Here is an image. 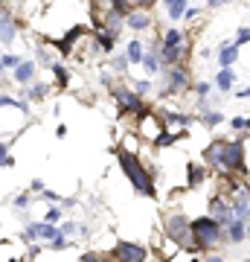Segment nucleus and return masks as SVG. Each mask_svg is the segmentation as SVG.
<instances>
[{
	"label": "nucleus",
	"mask_w": 250,
	"mask_h": 262,
	"mask_svg": "<svg viewBox=\"0 0 250 262\" xmlns=\"http://www.w3.org/2000/svg\"><path fill=\"white\" fill-rule=\"evenodd\" d=\"M120 163L122 169H125V175H128V181L134 184V187L140 189V192H151V175H148L146 169L137 163V158L134 155H128V151H120Z\"/></svg>",
	"instance_id": "f257e3e1"
},
{
	"label": "nucleus",
	"mask_w": 250,
	"mask_h": 262,
	"mask_svg": "<svg viewBox=\"0 0 250 262\" xmlns=\"http://www.w3.org/2000/svg\"><path fill=\"white\" fill-rule=\"evenodd\" d=\"M210 160H215V163H221V166H227V169H241V163H244L239 143H227V146H213V149H210Z\"/></svg>",
	"instance_id": "f03ea898"
},
{
	"label": "nucleus",
	"mask_w": 250,
	"mask_h": 262,
	"mask_svg": "<svg viewBox=\"0 0 250 262\" xmlns=\"http://www.w3.org/2000/svg\"><path fill=\"white\" fill-rule=\"evenodd\" d=\"M192 233H195V242L201 248H213L218 242V236H221V225L215 219H198L192 225Z\"/></svg>",
	"instance_id": "7ed1b4c3"
},
{
	"label": "nucleus",
	"mask_w": 250,
	"mask_h": 262,
	"mask_svg": "<svg viewBox=\"0 0 250 262\" xmlns=\"http://www.w3.org/2000/svg\"><path fill=\"white\" fill-rule=\"evenodd\" d=\"M117 256L122 262H146V251L140 245H131V242H120L117 245Z\"/></svg>",
	"instance_id": "20e7f679"
},
{
	"label": "nucleus",
	"mask_w": 250,
	"mask_h": 262,
	"mask_svg": "<svg viewBox=\"0 0 250 262\" xmlns=\"http://www.w3.org/2000/svg\"><path fill=\"white\" fill-rule=\"evenodd\" d=\"M166 230H169L172 239L186 242V219H184V215H169V219H166Z\"/></svg>",
	"instance_id": "39448f33"
},
{
	"label": "nucleus",
	"mask_w": 250,
	"mask_h": 262,
	"mask_svg": "<svg viewBox=\"0 0 250 262\" xmlns=\"http://www.w3.org/2000/svg\"><path fill=\"white\" fill-rule=\"evenodd\" d=\"M213 219L218 222V225H233V213H230V207L221 204L218 198H213Z\"/></svg>",
	"instance_id": "423d86ee"
},
{
	"label": "nucleus",
	"mask_w": 250,
	"mask_h": 262,
	"mask_svg": "<svg viewBox=\"0 0 250 262\" xmlns=\"http://www.w3.org/2000/svg\"><path fill=\"white\" fill-rule=\"evenodd\" d=\"M177 47H180V32H169L166 35V47H163V58H166V61H175Z\"/></svg>",
	"instance_id": "0eeeda50"
},
{
	"label": "nucleus",
	"mask_w": 250,
	"mask_h": 262,
	"mask_svg": "<svg viewBox=\"0 0 250 262\" xmlns=\"http://www.w3.org/2000/svg\"><path fill=\"white\" fill-rule=\"evenodd\" d=\"M236 215H239L241 222L244 219H250V192H236Z\"/></svg>",
	"instance_id": "6e6552de"
},
{
	"label": "nucleus",
	"mask_w": 250,
	"mask_h": 262,
	"mask_svg": "<svg viewBox=\"0 0 250 262\" xmlns=\"http://www.w3.org/2000/svg\"><path fill=\"white\" fill-rule=\"evenodd\" d=\"M0 24H3V32H0L3 44H12V38H15V27H12V20H9V12H0Z\"/></svg>",
	"instance_id": "1a4fd4ad"
},
{
	"label": "nucleus",
	"mask_w": 250,
	"mask_h": 262,
	"mask_svg": "<svg viewBox=\"0 0 250 262\" xmlns=\"http://www.w3.org/2000/svg\"><path fill=\"white\" fill-rule=\"evenodd\" d=\"M117 99L122 102V108H128V111H137L140 108V99L134 94H125V91H117Z\"/></svg>",
	"instance_id": "9d476101"
},
{
	"label": "nucleus",
	"mask_w": 250,
	"mask_h": 262,
	"mask_svg": "<svg viewBox=\"0 0 250 262\" xmlns=\"http://www.w3.org/2000/svg\"><path fill=\"white\" fill-rule=\"evenodd\" d=\"M29 236H47V239H56L58 233L50 225H32V227H29Z\"/></svg>",
	"instance_id": "9b49d317"
},
{
	"label": "nucleus",
	"mask_w": 250,
	"mask_h": 262,
	"mask_svg": "<svg viewBox=\"0 0 250 262\" xmlns=\"http://www.w3.org/2000/svg\"><path fill=\"white\" fill-rule=\"evenodd\" d=\"M166 6H169V15H172V18L186 15V0H166Z\"/></svg>",
	"instance_id": "f8f14e48"
},
{
	"label": "nucleus",
	"mask_w": 250,
	"mask_h": 262,
	"mask_svg": "<svg viewBox=\"0 0 250 262\" xmlns=\"http://www.w3.org/2000/svg\"><path fill=\"white\" fill-rule=\"evenodd\" d=\"M128 27L146 29V27H148V15H143V12H134V15H128Z\"/></svg>",
	"instance_id": "ddd939ff"
},
{
	"label": "nucleus",
	"mask_w": 250,
	"mask_h": 262,
	"mask_svg": "<svg viewBox=\"0 0 250 262\" xmlns=\"http://www.w3.org/2000/svg\"><path fill=\"white\" fill-rule=\"evenodd\" d=\"M32 73H35V64H20L18 73H15V79H18V82H29Z\"/></svg>",
	"instance_id": "4468645a"
},
{
	"label": "nucleus",
	"mask_w": 250,
	"mask_h": 262,
	"mask_svg": "<svg viewBox=\"0 0 250 262\" xmlns=\"http://www.w3.org/2000/svg\"><path fill=\"white\" fill-rule=\"evenodd\" d=\"M215 84H218L221 91H230V84H233V73H230V70H221V73H218V79H215Z\"/></svg>",
	"instance_id": "2eb2a0df"
},
{
	"label": "nucleus",
	"mask_w": 250,
	"mask_h": 262,
	"mask_svg": "<svg viewBox=\"0 0 250 262\" xmlns=\"http://www.w3.org/2000/svg\"><path fill=\"white\" fill-rule=\"evenodd\" d=\"M230 236H233V242H241V239H244V225H241V222H233Z\"/></svg>",
	"instance_id": "dca6fc26"
},
{
	"label": "nucleus",
	"mask_w": 250,
	"mask_h": 262,
	"mask_svg": "<svg viewBox=\"0 0 250 262\" xmlns=\"http://www.w3.org/2000/svg\"><path fill=\"white\" fill-rule=\"evenodd\" d=\"M221 64L227 67V64H233V61H236V47H227V50H221Z\"/></svg>",
	"instance_id": "f3484780"
},
{
	"label": "nucleus",
	"mask_w": 250,
	"mask_h": 262,
	"mask_svg": "<svg viewBox=\"0 0 250 262\" xmlns=\"http://www.w3.org/2000/svg\"><path fill=\"white\" fill-rule=\"evenodd\" d=\"M143 50H140V44L134 41V44H128V61H143V56H140Z\"/></svg>",
	"instance_id": "a211bd4d"
},
{
	"label": "nucleus",
	"mask_w": 250,
	"mask_h": 262,
	"mask_svg": "<svg viewBox=\"0 0 250 262\" xmlns=\"http://www.w3.org/2000/svg\"><path fill=\"white\" fill-rule=\"evenodd\" d=\"M169 79H172V82H169V91H180V88H184V73H172Z\"/></svg>",
	"instance_id": "6ab92c4d"
},
{
	"label": "nucleus",
	"mask_w": 250,
	"mask_h": 262,
	"mask_svg": "<svg viewBox=\"0 0 250 262\" xmlns=\"http://www.w3.org/2000/svg\"><path fill=\"white\" fill-rule=\"evenodd\" d=\"M201 178H204V172L198 166H189V184H201Z\"/></svg>",
	"instance_id": "aec40b11"
},
{
	"label": "nucleus",
	"mask_w": 250,
	"mask_h": 262,
	"mask_svg": "<svg viewBox=\"0 0 250 262\" xmlns=\"http://www.w3.org/2000/svg\"><path fill=\"white\" fill-rule=\"evenodd\" d=\"M143 67H146L148 73H154V70H157V58H154V56H146V58H143Z\"/></svg>",
	"instance_id": "412c9836"
},
{
	"label": "nucleus",
	"mask_w": 250,
	"mask_h": 262,
	"mask_svg": "<svg viewBox=\"0 0 250 262\" xmlns=\"http://www.w3.org/2000/svg\"><path fill=\"white\" fill-rule=\"evenodd\" d=\"M3 67H20L18 56H3Z\"/></svg>",
	"instance_id": "4be33fe9"
},
{
	"label": "nucleus",
	"mask_w": 250,
	"mask_h": 262,
	"mask_svg": "<svg viewBox=\"0 0 250 262\" xmlns=\"http://www.w3.org/2000/svg\"><path fill=\"white\" fill-rule=\"evenodd\" d=\"M233 128H250V120H241V117H236V120H233Z\"/></svg>",
	"instance_id": "5701e85b"
},
{
	"label": "nucleus",
	"mask_w": 250,
	"mask_h": 262,
	"mask_svg": "<svg viewBox=\"0 0 250 262\" xmlns=\"http://www.w3.org/2000/svg\"><path fill=\"white\" fill-rule=\"evenodd\" d=\"M99 44H102L105 50H111V35H105L102 32V35H99Z\"/></svg>",
	"instance_id": "b1692460"
},
{
	"label": "nucleus",
	"mask_w": 250,
	"mask_h": 262,
	"mask_svg": "<svg viewBox=\"0 0 250 262\" xmlns=\"http://www.w3.org/2000/svg\"><path fill=\"white\" fill-rule=\"evenodd\" d=\"M56 76H58V84H67V73L61 70V67H56Z\"/></svg>",
	"instance_id": "393cba45"
},
{
	"label": "nucleus",
	"mask_w": 250,
	"mask_h": 262,
	"mask_svg": "<svg viewBox=\"0 0 250 262\" xmlns=\"http://www.w3.org/2000/svg\"><path fill=\"white\" fill-rule=\"evenodd\" d=\"M244 41H250V29H241L239 32V44H244Z\"/></svg>",
	"instance_id": "a878e982"
},
{
	"label": "nucleus",
	"mask_w": 250,
	"mask_h": 262,
	"mask_svg": "<svg viewBox=\"0 0 250 262\" xmlns=\"http://www.w3.org/2000/svg\"><path fill=\"white\" fill-rule=\"evenodd\" d=\"M58 219H61V215H58V210H50V215H47V222L53 225V222H58Z\"/></svg>",
	"instance_id": "bb28decb"
},
{
	"label": "nucleus",
	"mask_w": 250,
	"mask_h": 262,
	"mask_svg": "<svg viewBox=\"0 0 250 262\" xmlns=\"http://www.w3.org/2000/svg\"><path fill=\"white\" fill-rule=\"evenodd\" d=\"M82 262H99V256H93V253H87V256H82Z\"/></svg>",
	"instance_id": "cd10ccee"
},
{
	"label": "nucleus",
	"mask_w": 250,
	"mask_h": 262,
	"mask_svg": "<svg viewBox=\"0 0 250 262\" xmlns=\"http://www.w3.org/2000/svg\"><path fill=\"white\" fill-rule=\"evenodd\" d=\"M134 3H140V6H151V0H134Z\"/></svg>",
	"instance_id": "c85d7f7f"
},
{
	"label": "nucleus",
	"mask_w": 250,
	"mask_h": 262,
	"mask_svg": "<svg viewBox=\"0 0 250 262\" xmlns=\"http://www.w3.org/2000/svg\"><path fill=\"white\" fill-rule=\"evenodd\" d=\"M210 262H221V259H215V256H213V259H210Z\"/></svg>",
	"instance_id": "c756f323"
}]
</instances>
